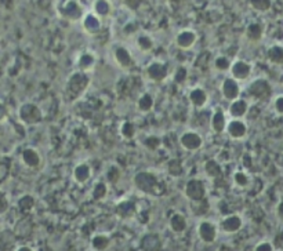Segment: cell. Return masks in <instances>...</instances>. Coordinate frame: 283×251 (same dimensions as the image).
Here are the masks:
<instances>
[{"label":"cell","mask_w":283,"mask_h":251,"mask_svg":"<svg viewBox=\"0 0 283 251\" xmlns=\"http://www.w3.org/2000/svg\"><path fill=\"white\" fill-rule=\"evenodd\" d=\"M242 226V220L236 217V215H231V217H228L227 220H224L223 222V228L224 230H227V232H230V233H233V232H236L239 230Z\"/></svg>","instance_id":"cell-13"},{"label":"cell","mask_w":283,"mask_h":251,"mask_svg":"<svg viewBox=\"0 0 283 251\" xmlns=\"http://www.w3.org/2000/svg\"><path fill=\"white\" fill-rule=\"evenodd\" d=\"M93 62H94V58H93V55H90V54H86V55H83L82 58H80V62H79V65L82 69H87L93 65Z\"/></svg>","instance_id":"cell-32"},{"label":"cell","mask_w":283,"mask_h":251,"mask_svg":"<svg viewBox=\"0 0 283 251\" xmlns=\"http://www.w3.org/2000/svg\"><path fill=\"white\" fill-rule=\"evenodd\" d=\"M169 173L172 174L173 177H179L182 173V166L180 160H172L169 163Z\"/></svg>","instance_id":"cell-29"},{"label":"cell","mask_w":283,"mask_h":251,"mask_svg":"<svg viewBox=\"0 0 283 251\" xmlns=\"http://www.w3.org/2000/svg\"><path fill=\"white\" fill-rule=\"evenodd\" d=\"M61 13H62V15L69 17V18H72V20H77V18L82 15V10H80L77 3L68 1L67 4H65V7H61Z\"/></svg>","instance_id":"cell-11"},{"label":"cell","mask_w":283,"mask_h":251,"mask_svg":"<svg viewBox=\"0 0 283 251\" xmlns=\"http://www.w3.org/2000/svg\"><path fill=\"white\" fill-rule=\"evenodd\" d=\"M230 112H231V115L233 118H240V116H243L247 112V103L245 102V101H242V100L235 101V102L231 105Z\"/></svg>","instance_id":"cell-16"},{"label":"cell","mask_w":283,"mask_h":251,"mask_svg":"<svg viewBox=\"0 0 283 251\" xmlns=\"http://www.w3.org/2000/svg\"><path fill=\"white\" fill-rule=\"evenodd\" d=\"M96 10H97L100 14H106L108 10H109V6H108L106 1H98L97 4H96Z\"/></svg>","instance_id":"cell-39"},{"label":"cell","mask_w":283,"mask_h":251,"mask_svg":"<svg viewBox=\"0 0 283 251\" xmlns=\"http://www.w3.org/2000/svg\"><path fill=\"white\" fill-rule=\"evenodd\" d=\"M105 193H106V188H105L104 184H98L96 186V189H94V199L100 200L103 199L105 196Z\"/></svg>","instance_id":"cell-34"},{"label":"cell","mask_w":283,"mask_h":251,"mask_svg":"<svg viewBox=\"0 0 283 251\" xmlns=\"http://www.w3.org/2000/svg\"><path fill=\"white\" fill-rule=\"evenodd\" d=\"M195 33L192 32H182V33H180L179 37H177V43H179L180 47H184V49H188V47H191V46L195 43Z\"/></svg>","instance_id":"cell-15"},{"label":"cell","mask_w":283,"mask_h":251,"mask_svg":"<svg viewBox=\"0 0 283 251\" xmlns=\"http://www.w3.org/2000/svg\"><path fill=\"white\" fill-rule=\"evenodd\" d=\"M148 75L151 79H154V80L156 81H162L166 77V75H167V69L162 64L155 62V64H152L148 68Z\"/></svg>","instance_id":"cell-9"},{"label":"cell","mask_w":283,"mask_h":251,"mask_svg":"<svg viewBox=\"0 0 283 251\" xmlns=\"http://www.w3.org/2000/svg\"><path fill=\"white\" fill-rule=\"evenodd\" d=\"M185 77H186V71L184 68H180L179 72L176 74V81H177V83H182V81L185 80Z\"/></svg>","instance_id":"cell-41"},{"label":"cell","mask_w":283,"mask_h":251,"mask_svg":"<svg viewBox=\"0 0 283 251\" xmlns=\"http://www.w3.org/2000/svg\"><path fill=\"white\" fill-rule=\"evenodd\" d=\"M199 236H201L203 242L213 243L217 236V230L214 228V225L210 224V222H202L201 226H199Z\"/></svg>","instance_id":"cell-5"},{"label":"cell","mask_w":283,"mask_h":251,"mask_svg":"<svg viewBox=\"0 0 283 251\" xmlns=\"http://www.w3.org/2000/svg\"><path fill=\"white\" fill-rule=\"evenodd\" d=\"M18 251H32V249H29V247H21V249H18Z\"/></svg>","instance_id":"cell-47"},{"label":"cell","mask_w":283,"mask_h":251,"mask_svg":"<svg viewBox=\"0 0 283 251\" xmlns=\"http://www.w3.org/2000/svg\"><path fill=\"white\" fill-rule=\"evenodd\" d=\"M223 93L224 96H225V98H228V100H235V98H238L239 87L238 84H236V81L232 80V79H227V80L224 81Z\"/></svg>","instance_id":"cell-10"},{"label":"cell","mask_w":283,"mask_h":251,"mask_svg":"<svg viewBox=\"0 0 283 251\" xmlns=\"http://www.w3.org/2000/svg\"><path fill=\"white\" fill-rule=\"evenodd\" d=\"M109 246V239L104 235H98L93 239V247L98 251H104Z\"/></svg>","instance_id":"cell-25"},{"label":"cell","mask_w":283,"mask_h":251,"mask_svg":"<svg viewBox=\"0 0 283 251\" xmlns=\"http://www.w3.org/2000/svg\"><path fill=\"white\" fill-rule=\"evenodd\" d=\"M247 36L250 37L252 40H260L262 36V28L258 24H250L247 26Z\"/></svg>","instance_id":"cell-26"},{"label":"cell","mask_w":283,"mask_h":251,"mask_svg":"<svg viewBox=\"0 0 283 251\" xmlns=\"http://www.w3.org/2000/svg\"><path fill=\"white\" fill-rule=\"evenodd\" d=\"M138 45L141 47L142 50H145V51H148L151 50V47H152V40L147 36H142L138 39Z\"/></svg>","instance_id":"cell-35"},{"label":"cell","mask_w":283,"mask_h":251,"mask_svg":"<svg viewBox=\"0 0 283 251\" xmlns=\"http://www.w3.org/2000/svg\"><path fill=\"white\" fill-rule=\"evenodd\" d=\"M232 75H233V77L243 80V79H246L247 76L250 75V67L247 65L246 62H243V61H238L232 67Z\"/></svg>","instance_id":"cell-12"},{"label":"cell","mask_w":283,"mask_h":251,"mask_svg":"<svg viewBox=\"0 0 283 251\" xmlns=\"http://www.w3.org/2000/svg\"><path fill=\"white\" fill-rule=\"evenodd\" d=\"M116 59H118V62H119L122 67H130L131 64H133V59H131V55L129 54V51H127L126 49H118L116 50Z\"/></svg>","instance_id":"cell-17"},{"label":"cell","mask_w":283,"mask_h":251,"mask_svg":"<svg viewBox=\"0 0 283 251\" xmlns=\"http://www.w3.org/2000/svg\"><path fill=\"white\" fill-rule=\"evenodd\" d=\"M230 61H228V58H225V57H220V58H217L216 61V67L218 68V69H221V71H225V69H228L230 68Z\"/></svg>","instance_id":"cell-36"},{"label":"cell","mask_w":283,"mask_h":251,"mask_svg":"<svg viewBox=\"0 0 283 251\" xmlns=\"http://www.w3.org/2000/svg\"><path fill=\"white\" fill-rule=\"evenodd\" d=\"M122 134L127 137V138H131L134 135V126L131 123H125L122 127Z\"/></svg>","instance_id":"cell-33"},{"label":"cell","mask_w":283,"mask_h":251,"mask_svg":"<svg viewBox=\"0 0 283 251\" xmlns=\"http://www.w3.org/2000/svg\"><path fill=\"white\" fill-rule=\"evenodd\" d=\"M170 225L174 232H184V229L186 228V221L184 218V215L176 214L170 221Z\"/></svg>","instance_id":"cell-21"},{"label":"cell","mask_w":283,"mask_h":251,"mask_svg":"<svg viewBox=\"0 0 283 251\" xmlns=\"http://www.w3.org/2000/svg\"><path fill=\"white\" fill-rule=\"evenodd\" d=\"M118 213L122 217H130V215L134 214V203L131 201H125L118 207Z\"/></svg>","instance_id":"cell-27"},{"label":"cell","mask_w":283,"mask_h":251,"mask_svg":"<svg viewBox=\"0 0 283 251\" xmlns=\"http://www.w3.org/2000/svg\"><path fill=\"white\" fill-rule=\"evenodd\" d=\"M268 57L274 64H283V47H281V46L271 47L268 51Z\"/></svg>","instance_id":"cell-20"},{"label":"cell","mask_w":283,"mask_h":251,"mask_svg":"<svg viewBox=\"0 0 283 251\" xmlns=\"http://www.w3.org/2000/svg\"><path fill=\"white\" fill-rule=\"evenodd\" d=\"M186 196L191 200H195V201H199V200L203 199L205 196V186L202 184V181H198V179H192L186 184L185 188Z\"/></svg>","instance_id":"cell-2"},{"label":"cell","mask_w":283,"mask_h":251,"mask_svg":"<svg viewBox=\"0 0 283 251\" xmlns=\"http://www.w3.org/2000/svg\"><path fill=\"white\" fill-rule=\"evenodd\" d=\"M118 177H119V171L116 170V169H112V170L108 173V178H109L111 181H113V182L118 179Z\"/></svg>","instance_id":"cell-43"},{"label":"cell","mask_w":283,"mask_h":251,"mask_svg":"<svg viewBox=\"0 0 283 251\" xmlns=\"http://www.w3.org/2000/svg\"><path fill=\"white\" fill-rule=\"evenodd\" d=\"M181 144L182 147L189 151H195V149L201 148L202 138L195 133H186L181 137Z\"/></svg>","instance_id":"cell-8"},{"label":"cell","mask_w":283,"mask_h":251,"mask_svg":"<svg viewBox=\"0 0 283 251\" xmlns=\"http://www.w3.org/2000/svg\"><path fill=\"white\" fill-rule=\"evenodd\" d=\"M21 118L26 122V123H36L42 119V113L39 111V108L35 105H25L21 109Z\"/></svg>","instance_id":"cell-4"},{"label":"cell","mask_w":283,"mask_h":251,"mask_svg":"<svg viewBox=\"0 0 283 251\" xmlns=\"http://www.w3.org/2000/svg\"><path fill=\"white\" fill-rule=\"evenodd\" d=\"M235 181H236V184L240 185V186H246L247 182H249L246 174H243V173H236V174H235Z\"/></svg>","instance_id":"cell-38"},{"label":"cell","mask_w":283,"mask_h":251,"mask_svg":"<svg viewBox=\"0 0 283 251\" xmlns=\"http://www.w3.org/2000/svg\"><path fill=\"white\" fill-rule=\"evenodd\" d=\"M126 4H129V7L130 8H138V6L141 4V1H130V0H127L125 1Z\"/></svg>","instance_id":"cell-45"},{"label":"cell","mask_w":283,"mask_h":251,"mask_svg":"<svg viewBox=\"0 0 283 251\" xmlns=\"http://www.w3.org/2000/svg\"><path fill=\"white\" fill-rule=\"evenodd\" d=\"M138 105H140V109L144 112H148L151 108H152V105H154V102H152V98H151V96H148V94H145V96L142 97L141 100H140V102H138Z\"/></svg>","instance_id":"cell-30"},{"label":"cell","mask_w":283,"mask_h":251,"mask_svg":"<svg viewBox=\"0 0 283 251\" xmlns=\"http://www.w3.org/2000/svg\"><path fill=\"white\" fill-rule=\"evenodd\" d=\"M256 251H274V247L271 243H260L256 247Z\"/></svg>","instance_id":"cell-42"},{"label":"cell","mask_w":283,"mask_h":251,"mask_svg":"<svg viewBox=\"0 0 283 251\" xmlns=\"http://www.w3.org/2000/svg\"><path fill=\"white\" fill-rule=\"evenodd\" d=\"M252 6L256 10H260V11H267L271 7V1L269 0H254L252 1Z\"/></svg>","instance_id":"cell-31"},{"label":"cell","mask_w":283,"mask_h":251,"mask_svg":"<svg viewBox=\"0 0 283 251\" xmlns=\"http://www.w3.org/2000/svg\"><path fill=\"white\" fill-rule=\"evenodd\" d=\"M84 26H86V29L90 30V32H97V30L100 29V21H98L96 17L89 15L87 20H86V23H84Z\"/></svg>","instance_id":"cell-28"},{"label":"cell","mask_w":283,"mask_h":251,"mask_svg":"<svg viewBox=\"0 0 283 251\" xmlns=\"http://www.w3.org/2000/svg\"><path fill=\"white\" fill-rule=\"evenodd\" d=\"M211 126L216 133H223L225 128V118H224L223 112H216V115L213 116V120H211Z\"/></svg>","instance_id":"cell-18"},{"label":"cell","mask_w":283,"mask_h":251,"mask_svg":"<svg viewBox=\"0 0 283 251\" xmlns=\"http://www.w3.org/2000/svg\"><path fill=\"white\" fill-rule=\"evenodd\" d=\"M206 173H207V176L211 178H217L221 176V167L218 166V163L214 162V160H209V162L206 163Z\"/></svg>","instance_id":"cell-23"},{"label":"cell","mask_w":283,"mask_h":251,"mask_svg":"<svg viewBox=\"0 0 283 251\" xmlns=\"http://www.w3.org/2000/svg\"><path fill=\"white\" fill-rule=\"evenodd\" d=\"M89 177H90L89 166H86V164H80V166H77V167H76V170H75V178H76L79 182H84V181H86Z\"/></svg>","instance_id":"cell-24"},{"label":"cell","mask_w":283,"mask_h":251,"mask_svg":"<svg viewBox=\"0 0 283 251\" xmlns=\"http://www.w3.org/2000/svg\"><path fill=\"white\" fill-rule=\"evenodd\" d=\"M8 207L7 199H6V196H4V193L0 192V213H3V211H6Z\"/></svg>","instance_id":"cell-40"},{"label":"cell","mask_w":283,"mask_h":251,"mask_svg":"<svg viewBox=\"0 0 283 251\" xmlns=\"http://www.w3.org/2000/svg\"><path fill=\"white\" fill-rule=\"evenodd\" d=\"M87 84H89V77L86 76L84 74H76L72 76V79L69 80V86H68V89L71 93H74V94H79L80 91L87 87Z\"/></svg>","instance_id":"cell-3"},{"label":"cell","mask_w":283,"mask_h":251,"mask_svg":"<svg viewBox=\"0 0 283 251\" xmlns=\"http://www.w3.org/2000/svg\"><path fill=\"white\" fill-rule=\"evenodd\" d=\"M24 162L26 163L29 167H36L39 162H40V157L37 155L35 151H32V149H26L25 152H24Z\"/></svg>","instance_id":"cell-19"},{"label":"cell","mask_w":283,"mask_h":251,"mask_svg":"<svg viewBox=\"0 0 283 251\" xmlns=\"http://www.w3.org/2000/svg\"><path fill=\"white\" fill-rule=\"evenodd\" d=\"M134 182L138 189H141L142 192L147 193H157V178L151 174V173H140L134 178Z\"/></svg>","instance_id":"cell-1"},{"label":"cell","mask_w":283,"mask_h":251,"mask_svg":"<svg viewBox=\"0 0 283 251\" xmlns=\"http://www.w3.org/2000/svg\"><path fill=\"white\" fill-rule=\"evenodd\" d=\"M228 133L233 138H240V137H243L246 134V126L243 125L242 122L235 120V122H232L231 125L228 126Z\"/></svg>","instance_id":"cell-14"},{"label":"cell","mask_w":283,"mask_h":251,"mask_svg":"<svg viewBox=\"0 0 283 251\" xmlns=\"http://www.w3.org/2000/svg\"><path fill=\"white\" fill-rule=\"evenodd\" d=\"M275 108H276V111L279 112V113H283V97H279V98L276 100Z\"/></svg>","instance_id":"cell-44"},{"label":"cell","mask_w":283,"mask_h":251,"mask_svg":"<svg viewBox=\"0 0 283 251\" xmlns=\"http://www.w3.org/2000/svg\"><path fill=\"white\" fill-rule=\"evenodd\" d=\"M145 145L149 147L151 149H156L160 145V140L156 138V137H149V138L145 140Z\"/></svg>","instance_id":"cell-37"},{"label":"cell","mask_w":283,"mask_h":251,"mask_svg":"<svg viewBox=\"0 0 283 251\" xmlns=\"http://www.w3.org/2000/svg\"><path fill=\"white\" fill-rule=\"evenodd\" d=\"M142 251H160L162 249V242L157 235L149 233L147 236L142 237L141 240Z\"/></svg>","instance_id":"cell-6"},{"label":"cell","mask_w":283,"mask_h":251,"mask_svg":"<svg viewBox=\"0 0 283 251\" xmlns=\"http://www.w3.org/2000/svg\"><path fill=\"white\" fill-rule=\"evenodd\" d=\"M206 100H207V96H206V93H205L203 90L196 89L191 93V101H192L196 106H202V105H205Z\"/></svg>","instance_id":"cell-22"},{"label":"cell","mask_w":283,"mask_h":251,"mask_svg":"<svg viewBox=\"0 0 283 251\" xmlns=\"http://www.w3.org/2000/svg\"><path fill=\"white\" fill-rule=\"evenodd\" d=\"M278 215H279V218L283 221V201L279 204V207H278Z\"/></svg>","instance_id":"cell-46"},{"label":"cell","mask_w":283,"mask_h":251,"mask_svg":"<svg viewBox=\"0 0 283 251\" xmlns=\"http://www.w3.org/2000/svg\"><path fill=\"white\" fill-rule=\"evenodd\" d=\"M250 93H252V96H254L256 98H267L269 96V93H271V89H269L268 83L265 80H256L250 86Z\"/></svg>","instance_id":"cell-7"}]
</instances>
